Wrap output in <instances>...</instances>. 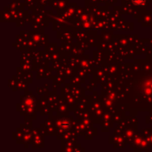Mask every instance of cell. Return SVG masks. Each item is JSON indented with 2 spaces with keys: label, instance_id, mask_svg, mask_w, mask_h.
<instances>
[{
  "label": "cell",
  "instance_id": "6da1fadb",
  "mask_svg": "<svg viewBox=\"0 0 152 152\" xmlns=\"http://www.w3.org/2000/svg\"><path fill=\"white\" fill-rule=\"evenodd\" d=\"M133 3L136 5H142L145 3V0H133Z\"/></svg>",
  "mask_w": 152,
  "mask_h": 152
}]
</instances>
